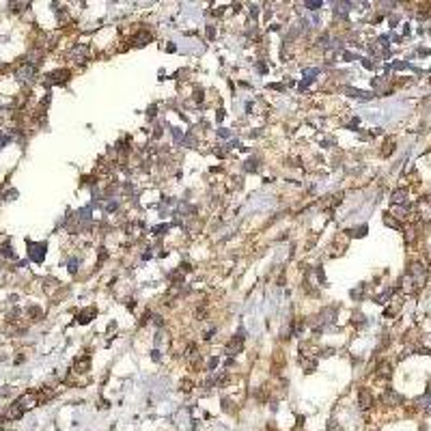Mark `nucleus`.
Returning <instances> with one entry per match:
<instances>
[{
  "label": "nucleus",
  "mask_w": 431,
  "mask_h": 431,
  "mask_svg": "<svg viewBox=\"0 0 431 431\" xmlns=\"http://www.w3.org/2000/svg\"><path fill=\"white\" fill-rule=\"evenodd\" d=\"M45 248H48V246H45L43 242H41V244H33V242H28V256H31V259H33L35 263H41V261H43V256H45Z\"/></svg>",
  "instance_id": "nucleus-1"
},
{
  "label": "nucleus",
  "mask_w": 431,
  "mask_h": 431,
  "mask_svg": "<svg viewBox=\"0 0 431 431\" xmlns=\"http://www.w3.org/2000/svg\"><path fill=\"white\" fill-rule=\"evenodd\" d=\"M48 80V84H61V82H67V78H69V71L67 69H59V71H52V73H48L45 76Z\"/></svg>",
  "instance_id": "nucleus-2"
},
{
  "label": "nucleus",
  "mask_w": 431,
  "mask_h": 431,
  "mask_svg": "<svg viewBox=\"0 0 431 431\" xmlns=\"http://www.w3.org/2000/svg\"><path fill=\"white\" fill-rule=\"evenodd\" d=\"M17 80H22V82H31L33 78H35V65H28V63H26V65H22L20 69H17Z\"/></svg>",
  "instance_id": "nucleus-3"
},
{
  "label": "nucleus",
  "mask_w": 431,
  "mask_h": 431,
  "mask_svg": "<svg viewBox=\"0 0 431 431\" xmlns=\"http://www.w3.org/2000/svg\"><path fill=\"white\" fill-rule=\"evenodd\" d=\"M15 403L22 408V412H26V410H31V408H35V406H37V395H35V392H31V395L20 397Z\"/></svg>",
  "instance_id": "nucleus-4"
},
{
  "label": "nucleus",
  "mask_w": 431,
  "mask_h": 431,
  "mask_svg": "<svg viewBox=\"0 0 431 431\" xmlns=\"http://www.w3.org/2000/svg\"><path fill=\"white\" fill-rule=\"evenodd\" d=\"M242 347H244V338H242V336H237V338H233V341L228 343V350H226V352L231 354V356H235V354H240V352H242Z\"/></svg>",
  "instance_id": "nucleus-5"
},
{
  "label": "nucleus",
  "mask_w": 431,
  "mask_h": 431,
  "mask_svg": "<svg viewBox=\"0 0 431 431\" xmlns=\"http://www.w3.org/2000/svg\"><path fill=\"white\" fill-rule=\"evenodd\" d=\"M358 401H360V408H362V410L371 408L373 399H371V395H369V390H366V388H362V390H360V395H358Z\"/></svg>",
  "instance_id": "nucleus-6"
},
{
  "label": "nucleus",
  "mask_w": 431,
  "mask_h": 431,
  "mask_svg": "<svg viewBox=\"0 0 431 431\" xmlns=\"http://www.w3.org/2000/svg\"><path fill=\"white\" fill-rule=\"evenodd\" d=\"M149 41H151V35L147 33V31H140L138 35L134 37V45H138V48H140V45H145V43H149Z\"/></svg>",
  "instance_id": "nucleus-7"
},
{
  "label": "nucleus",
  "mask_w": 431,
  "mask_h": 431,
  "mask_svg": "<svg viewBox=\"0 0 431 431\" xmlns=\"http://www.w3.org/2000/svg\"><path fill=\"white\" fill-rule=\"evenodd\" d=\"M93 315H95V308H87V310H82V313H78V322L80 324H89Z\"/></svg>",
  "instance_id": "nucleus-8"
},
{
  "label": "nucleus",
  "mask_w": 431,
  "mask_h": 431,
  "mask_svg": "<svg viewBox=\"0 0 431 431\" xmlns=\"http://www.w3.org/2000/svg\"><path fill=\"white\" fill-rule=\"evenodd\" d=\"M345 93H350L352 97H360V99H371L373 97L371 93H364V91H358V89H345Z\"/></svg>",
  "instance_id": "nucleus-9"
},
{
  "label": "nucleus",
  "mask_w": 431,
  "mask_h": 431,
  "mask_svg": "<svg viewBox=\"0 0 431 431\" xmlns=\"http://www.w3.org/2000/svg\"><path fill=\"white\" fill-rule=\"evenodd\" d=\"M406 194H408L406 190H395L392 192V203H397V205L403 203V200H406Z\"/></svg>",
  "instance_id": "nucleus-10"
},
{
  "label": "nucleus",
  "mask_w": 431,
  "mask_h": 431,
  "mask_svg": "<svg viewBox=\"0 0 431 431\" xmlns=\"http://www.w3.org/2000/svg\"><path fill=\"white\" fill-rule=\"evenodd\" d=\"M420 403H423V408H425L427 412H431V395L423 397V399H420Z\"/></svg>",
  "instance_id": "nucleus-11"
},
{
  "label": "nucleus",
  "mask_w": 431,
  "mask_h": 431,
  "mask_svg": "<svg viewBox=\"0 0 431 431\" xmlns=\"http://www.w3.org/2000/svg\"><path fill=\"white\" fill-rule=\"evenodd\" d=\"M306 7H310V9H313V11H315V9H319V7H322V3H306Z\"/></svg>",
  "instance_id": "nucleus-12"
},
{
  "label": "nucleus",
  "mask_w": 431,
  "mask_h": 431,
  "mask_svg": "<svg viewBox=\"0 0 431 431\" xmlns=\"http://www.w3.org/2000/svg\"><path fill=\"white\" fill-rule=\"evenodd\" d=\"M7 140H9V138H7V136H5V134H3V132H0V147H3V145H5V142H7Z\"/></svg>",
  "instance_id": "nucleus-13"
}]
</instances>
